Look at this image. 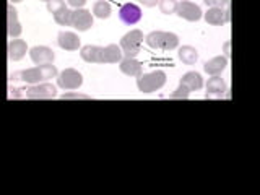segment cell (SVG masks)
<instances>
[{"label":"cell","mask_w":260,"mask_h":195,"mask_svg":"<svg viewBox=\"0 0 260 195\" xmlns=\"http://www.w3.org/2000/svg\"><path fill=\"white\" fill-rule=\"evenodd\" d=\"M165 85H166V73L162 70L142 73L140 77H137V88L142 93H154Z\"/></svg>","instance_id":"6da1fadb"},{"label":"cell","mask_w":260,"mask_h":195,"mask_svg":"<svg viewBox=\"0 0 260 195\" xmlns=\"http://www.w3.org/2000/svg\"><path fill=\"white\" fill-rule=\"evenodd\" d=\"M145 43L151 49H161V51H173L179 46V38L169 31H151L145 38Z\"/></svg>","instance_id":"7a4b0ae2"},{"label":"cell","mask_w":260,"mask_h":195,"mask_svg":"<svg viewBox=\"0 0 260 195\" xmlns=\"http://www.w3.org/2000/svg\"><path fill=\"white\" fill-rule=\"evenodd\" d=\"M143 31L142 29H132L127 35L122 36L120 39V51L124 57H137L142 52V44H143Z\"/></svg>","instance_id":"3957f363"},{"label":"cell","mask_w":260,"mask_h":195,"mask_svg":"<svg viewBox=\"0 0 260 195\" xmlns=\"http://www.w3.org/2000/svg\"><path fill=\"white\" fill-rule=\"evenodd\" d=\"M57 85L65 91H73L83 85V75L75 69H65L57 75Z\"/></svg>","instance_id":"277c9868"},{"label":"cell","mask_w":260,"mask_h":195,"mask_svg":"<svg viewBox=\"0 0 260 195\" xmlns=\"http://www.w3.org/2000/svg\"><path fill=\"white\" fill-rule=\"evenodd\" d=\"M176 15L179 16V18L185 20V21H199L203 16V12H202V8L197 4L182 0V2H177Z\"/></svg>","instance_id":"5b68a950"},{"label":"cell","mask_w":260,"mask_h":195,"mask_svg":"<svg viewBox=\"0 0 260 195\" xmlns=\"http://www.w3.org/2000/svg\"><path fill=\"white\" fill-rule=\"evenodd\" d=\"M70 26L75 28L80 32L88 31L93 26V13L89 10H86V8H75V10L72 12Z\"/></svg>","instance_id":"8992f818"},{"label":"cell","mask_w":260,"mask_h":195,"mask_svg":"<svg viewBox=\"0 0 260 195\" xmlns=\"http://www.w3.org/2000/svg\"><path fill=\"white\" fill-rule=\"evenodd\" d=\"M57 96V88L52 83H38L31 85L26 89L28 100H54Z\"/></svg>","instance_id":"52a82bcc"},{"label":"cell","mask_w":260,"mask_h":195,"mask_svg":"<svg viewBox=\"0 0 260 195\" xmlns=\"http://www.w3.org/2000/svg\"><path fill=\"white\" fill-rule=\"evenodd\" d=\"M223 96L230 98L224 78H221L219 75H213L211 78H208V81H207V98H223Z\"/></svg>","instance_id":"ba28073f"},{"label":"cell","mask_w":260,"mask_h":195,"mask_svg":"<svg viewBox=\"0 0 260 195\" xmlns=\"http://www.w3.org/2000/svg\"><path fill=\"white\" fill-rule=\"evenodd\" d=\"M29 57L35 65H44V63H54L55 54L47 46H35L32 49H29Z\"/></svg>","instance_id":"9c48e42d"},{"label":"cell","mask_w":260,"mask_h":195,"mask_svg":"<svg viewBox=\"0 0 260 195\" xmlns=\"http://www.w3.org/2000/svg\"><path fill=\"white\" fill-rule=\"evenodd\" d=\"M203 18L208 24H213V26H221V24L228 23L231 20V12L230 8H216V7H210L207 13H203Z\"/></svg>","instance_id":"30bf717a"},{"label":"cell","mask_w":260,"mask_h":195,"mask_svg":"<svg viewBox=\"0 0 260 195\" xmlns=\"http://www.w3.org/2000/svg\"><path fill=\"white\" fill-rule=\"evenodd\" d=\"M119 18L122 23L128 24V26H132V24H137L138 21L142 20V8L135 5V4H125L124 7L119 10Z\"/></svg>","instance_id":"8fae6325"},{"label":"cell","mask_w":260,"mask_h":195,"mask_svg":"<svg viewBox=\"0 0 260 195\" xmlns=\"http://www.w3.org/2000/svg\"><path fill=\"white\" fill-rule=\"evenodd\" d=\"M21 23L18 21V12L13 7V4H10L7 7V32L10 38H18L21 35Z\"/></svg>","instance_id":"7c38bea8"},{"label":"cell","mask_w":260,"mask_h":195,"mask_svg":"<svg viewBox=\"0 0 260 195\" xmlns=\"http://www.w3.org/2000/svg\"><path fill=\"white\" fill-rule=\"evenodd\" d=\"M57 43L63 49V51H78L81 46V41L78 35H75L73 31H60L59 36H57Z\"/></svg>","instance_id":"4fadbf2b"},{"label":"cell","mask_w":260,"mask_h":195,"mask_svg":"<svg viewBox=\"0 0 260 195\" xmlns=\"http://www.w3.org/2000/svg\"><path fill=\"white\" fill-rule=\"evenodd\" d=\"M119 69L127 77H140L143 73L142 62H138L135 57H122V60L119 62Z\"/></svg>","instance_id":"5bb4252c"},{"label":"cell","mask_w":260,"mask_h":195,"mask_svg":"<svg viewBox=\"0 0 260 195\" xmlns=\"http://www.w3.org/2000/svg\"><path fill=\"white\" fill-rule=\"evenodd\" d=\"M7 52H8V59L13 60V62H18L21 60L24 55L28 52V44L26 41L23 39H12L10 43H8V47H7Z\"/></svg>","instance_id":"9a60e30c"},{"label":"cell","mask_w":260,"mask_h":195,"mask_svg":"<svg viewBox=\"0 0 260 195\" xmlns=\"http://www.w3.org/2000/svg\"><path fill=\"white\" fill-rule=\"evenodd\" d=\"M80 57L88 63H103V47L100 46H83L80 51Z\"/></svg>","instance_id":"2e32d148"},{"label":"cell","mask_w":260,"mask_h":195,"mask_svg":"<svg viewBox=\"0 0 260 195\" xmlns=\"http://www.w3.org/2000/svg\"><path fill=\"white\" fill-rule=\"evenodd\" d=\"M228 67V57H213V59H210L205 62V65H203V70H205L208 75H221V72H224Z\"/></svg>","instance_id":"e0dca14e"},{"label":"cell","mask_w":260,"mask_h":195,"mask_svg":"<svg viewBox=\"0 0 260 195\" xmlns=\"http://www.w3.org/2000/svg\"><path fill=\"white\" fill-rule=\"evenodd\" d=\"M181 85H184L189 91H199L203 88V78L199 72H187L184 73V77L181 78Z\"/></svg>","instance_id":"ac0fdd59"},{"label":"cell","mask_w":260,"mask_h":195,"mask_svg":"<svg viewBox=\"0 0 260 195\" xmlns=\"http://www.w3.org/2000/svg\"><path fill=\"white\" fill-rule=\"evenodd\" d=\"M122 57H124V54H122L117 44H109L103 47V63H119Z\"/></svg>","instance_id":"d6986e66"},{"label":"cell","mask_w":260,"mask_h":195,"mask_svg":"<svg viewBox=\"0 0 260 195\" xmlns=\"http://www.w3.org/2000/svg\"><path fill=\"white\" fill-rule=\"evenodd\" d=\"M179 60H181L182 63L185 65H193L195 62L199 60V52H197V49L192 47V46H182V47H179Z\"/></svg>","instance_id":"ffe728a7"},{"label":"cell","mask_w":260,"mask_h":195,"mask_svg":"<svg viewBox=\"0 0 260 195\" xmlns=\"http://www.w3.org/2000/svg\"><path fill=\"white\" fill-rule=\"evenodd\" d=\"M111 12H112V7L109 2H106V0H98L93 5V16H96V18H101V20L109 18Z\"/></svg>","instance_id":"44dd1931"},{"label":"cell","mask_w":260,"mask_h":195,"mask_svg":"<svg viewBox=\"0 0 260 195\" xmlns=\"http://www.w3.org/2000/svg\"><path fill=\"white\" fill-rule=\"evenodd\" d=\"M21 80L26 81L29 85H38L43 81V77H41V72H39V67H31V69H26L21 72Z\"/></svg>","instance_id":"7402d4cb"},{"label":"cell","mask_w":260,"mask_h":195,"mask_svg":"<svg viewBox=\"0 0 260 195\" xmlns=\"http://www.w3.org/2000/svg\"><path fill=\"white\" fill-rule=\"evenodd\" d=\"M39 72H41V77H43V81H49L52 78H57L59 75V70L54 63H44V65H38Z\"/></svg>","instance_id":"603a6c76"},{"label":"cell","mask_w":260,"mask_h":195,"mask_svg":"<svg viewBox=\"0 0 260 195\" xmlns=\"http://www.w3.org/2000/svg\"><path fill=\"white\" fill-rule=\"evenodd\" d=\"M54 20L57 24H60V26H70L72 23V10H69V8H63V10H60L59 13L54 15Z\"/></svg>","instance_id":"cb8c5ba5"},{"label":"cell","mask_w":260,"mask_h":195,"mask_svg":"<svg viewBox=\"0 0 260 195\" xmlns=\"http://www.w3.org/2000/svg\"><path fill=\"white\" fill-rule=\"evenodd\" d=\"M158 5H159L161 13H165V15H173V13H176L177 0H159Z\"/></svg>","instance_id":"d4e9b609"},{"label":"cell","mask_w":260,"mask_h":195,"mask_svg":"<svg viewBox=\"0 0 260 195\" xmlns=\"http://www.w3.org/2000/svg\"><path fill=\"white\" fill-rule=\"evenodd\" d=\"M63 8H67L65 7V2L63 0H47V12L49 13H59L60 10H63Z\"/></svg>","instance_id":"484cf974"},{"label":"cell","mask_w":260,"mask_h":195,"mask_svg":"<svg viewBox=\"0 0 260 195\" xmlns=\"http://www.w3.org/2000/svg\"><path fill=\"white\" fill-rule=\"evenodd\" d=\"M189 96H190L189 89H187L184 85L179 83V88L176 89L173 94H171V100H189Z\"/></svg>","instance_id":"4316f807"},{"label":"cell","mask_w":260,"mask_h":195,"mask_svg":"<svg viewBox=\"0 0 260 195\" xmlns=\"http://www.w3.org/2000/svg\"><path fill=\"white\" fill-rule=\"evenodd\" d=\"M60 100L62 101H69V100H85V101H88V100H91L88 94H83V93H63L62 96H60Z\"/></svg>","instance_id":"83f0119b"},{"label":"cell","mask_w":260,"mask_h":195,"mask_svg":"<svg viewBox=\"0 0 260 195\" xmlns=\"http://www.w3.org/2000/svg\"><path fill=\"white\" fill-rule=\"evenodd\" d=\"M203 4L208 7L224 8V7H230V0H203Z\"/></svg>","instance_id":"f1b7e54d"},{"label":"cell","mask_w":260,"mask_h":195,"mask_svg":"<svg viewBox=\"0 0 260 195\" xmlns=\"http://www.w3.org/2000/svg\"><path fill=\"white\" fill-rule=\"evenodd\" d=\"M88 0H67V4L73 8H83Z\"/></svg>","instance_id":"f546056e"},{"label":"cell","mask_w":260,"mask_h":195,"mask_svg":"<svg viewBox=\"0 0 260 195\" xmlns=\"http://www.w3.org/2000/svg\"><path fill=\"white\" fill-rule=\"evenodd\" d=\"M138 2H140L146 8H151V7H156L159 0H138Z\"/></svg>","instance_id":"4dcf8cb0"},{"label":"cell","mask_w":260,"mask_h":195,"mask_svg":"<svg viewBox=\"0 0 260 195\" xmlns=\"http://www.w3.org/2000/svg\"><path fill=\"white\" fill-rule=\"evenodd\" d=\"M230 46H231L230 41H228V43H224V57H230V54H231L230 52Z\"/></svg>","instance_id":"1f68e13d"},{"label":"cell","mask_w":260,"mask_h":195,"mask_svg":"<svg viewBox=\"0 0 260 195\" xmlns=\"http://www.w3.org/2000/svg\"><path fill=\"white\" fill-rule=\"evenodd\" d=\"M12 4H20V2H23V0H10Z\"/></svg>","instance_id":"d6a6232c"},{"label":"cell","mask_w":260,"mask_h":195,"mask_svg":"<svg viewBox=\"0 0 260 195\" xmlns=\"http://www.w3.org/2000/svg\"><path fill=\"white\" fill-rule=\"evenodd\" d=\"M43 2H47V0H43Z\"/></svg>","instance_id":"836d02e7"}]
</instances>
